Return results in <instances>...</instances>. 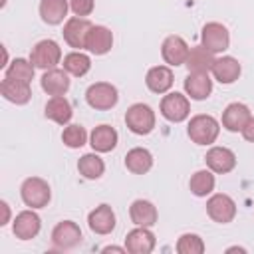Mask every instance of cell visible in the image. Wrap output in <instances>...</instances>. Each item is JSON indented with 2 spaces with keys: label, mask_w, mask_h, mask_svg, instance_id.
<instances>
[{
  "label": "cell",
  "mask_w": 254,
  "mask_h": 254,
  "mask_svg": "<svg viewBox=\"0 0 254 254\" xmlns=\"http://www.w3.org/2000/svg\"><path fill=\"white\" fill-rule=\"evenodd\" d=\"M214 185H216V179H214V173L206 167V169H200L196 171L190 181H189V189L194 196H206L214 190Z\"/></svg>",
  "instance_id": "31"
},
{
  "label": "cell",
  "mask_w": 254,
  "mask_h": 254,
  "mask_svg": "<svg viewBox=\"0 0 254 254\" xmlns=\"http://www.w3.org/2000/svg\"><path fill=\"white\" fill-rule=\"evenodd\" d=\"M34 69L36 65L26 60V58H16L12 60V64H8V67L4 69V75L8 77H16V79H22V81H32L34 79Z\"/></svg>",
  "instance_id": "32"
},
{
  "label": "cell",
  "mask_w": 254,
  "mask_h": 254,
  "mask_svg": "<svg viewBox=\"0 0 254 254\" xmlns=\"http://www.w3.org/2000/svg\"><path fill=\"white\" fill-rule=\"evenodd\" d=\"M185 93L194 99V101H202L212 93V79L208 73H194L189 71V75L185 77Z\"/></svg>",
  "instance_id": "22"
},
{
  "label": "cell",
  "mask_w": 254,
  "mask_h": 254,
  "mask_svg": "<svg viewBox=\"0 0 254 254\" xmlns=\"http://www.w3.org/2000/svg\"><path fill=\"white\" fill-rule=\"evenodd\" d=\"M214 54L210 50H206L202 44L194 46L189 50V56H187V69L189 71H194V73H210L212 65H214Z\"/></svg>",
  "instance_id": "23"
},
{
  "label": "cell",
  "mask_w": 254,
  "mask_h": 254,
  "mask_svg": "<svg viewBox=\"0 0 254 254\" xmlns=\"http://www.w3.org/2000/svg\"><path fill=\"white\" fill-rule=\"evenodd\" d=\"M69 12V0H42L40 16L48 26H58L65 20Z\"/></svg>",
  "instance_id": "27"
},
{
  "label": "cell",
  "mask_w": 254,
  "mask_h": 254,
  "mask_svg": "<svg viewBox=\"0 0 254 254\" xmlns=\"http://www.w3.org/2000/svg\"><path fill=\"white\" fill-rule=\"evenodd\" d=\"M85 101L91 109H97V111H107L111 107L117 105L119 101V93H117V87L109 81H95L87 87L85 91Z\"/></svg>",
  "instance_id": "3"
},
{
  "label": "cell",
  "mask_w": 254,
  "mask_h": 254,
  "mask_svg": "<svg viewBox=\"0 0 254 254\" xmlns=\"http://www.w3.org/2000/svg\"><path fill=\"white\" fill-rule=\"evenodd\" d=\"M113 48V32L105 26H91V30L87 32V38H85V48L89 54H95V56H105L109 50Z\"/></svg>",
  "instance_id": "18"
},
{
  "label": "cell",
  "mask_w": 254,
  "mask_h": 254,
  "mask_svg": "<svg viewBox=\"0 0 254 254\" xmlns=\"http://www.w3.org/2000/svg\"><path fill=\"white\" fill-rule=\"evenodd\" d=\"M177 252L179 254H202L204 252V242L198 234L185 232L177 240Z\"/></svg>",
  "instance_id": "34"
},
{
  "label": "cell",
  "mask_w": 254,
  "mask_h": 254,
  "mask_svg": "<svg viewBox=\"0 0 254 254\" xmlns=\"http://www.w3.org/2000/svg\"><path fill=\"white\" fill-rule=\"evenodd\" d=\"M189 44L185 42V38L181 36H167L161 44V56L165 60L167 65L177 67V65H185L187 56H189Z\"/></svg>",
  "instance_id": "11"
},
{
  "label": "cell",
  "mask_w": 254,
  "mask_h": 254,
  "mask_svg": "<svg viewBox=\"0 0 254 254\" xmlns=\"http://www.w3.org/2000/svg\"><path fill=\"white\" fill-rule=\"evenodd\" d=\"M125 167L133 175H145L153 167V155L145 147H133L125 155Z\"/></svg>",
  "instance_id": "28"
},
{
  "label": "cell",
  "mask_w": 254,
  "mask_h": 254,
  "mask_svg": "<svg viewBox=\"0 0 254 254\" xmlns=\"http://www.w3.org/2000/svg\"><path fill=\"white\" fill-rule=\"evenodd\" d=\"M30 62L40 67V69H52L62 62V48L56 40H40L32 52H30Z\"/></svg>",
  "instance_id": "5"
},
{
  "label": "cell",
  "mask_w": 254,
  "mask_h": 254,
  "mask_svg": "<svg viewBox=\"0 0 254 254\" xmlns=\"http://www.w3.org/2000/svg\"><path fill=\"white\" fill-rule=\"evenodd\" d=\"M240 133H242V137H244L248 143H254V115L248 119V123L244 125V129H242Z\"/></svg>",
  "instance_id": "36"
},
{
  "label": "cell",
  "mask_w": 254,
  "mask_h": 254,
  "mask_svg": "<svg viewBox=\"0 0 254 254\" xmlns=\"http://www.w3.org/2000/svg\"><path fill=\"white\" fill-rule=\"evenodd\" d=\"M125 125L135 135H149L155 129V111L147 103H133L125 111Z\"/></svg>",
  "instance_id": "4"
},
{
  "label": "cell",
  "mask_w": 254,
  "mask_h": 254,
  "mask_svg": "<svg viewBox=\"0 0 254 254\" xmlns=\"http://www.w3.org/2000/svg\"><path fill=\"white\" fill-rule=\"evenodd\" d=\"M129 216H131V222L135 226H149L151 228L153 224H157L159 212H157L153 202H149L145 198H137L129 206Z\"/></svg>",
  "instance_id": "24"
},
{
  "label": "cell",
  "mask_w": 254,
  "mask_h": 254,
  "mask_svg": "<svg viewBox=\"0 0 254 254\" xmlns=\"http://www.w3.org/2000/svg\"><path fill=\"white\" fill-rule=\"evenodd\" d=\"M64 69L73 77H81L91 69V58L81 50H73L64 56Z\"/></svg>",
  "instance_id": "29"
},
{
  "label": "cell",
  "mask_w": 254,
  "mask_h": 254,
  "mask_svg": "<svg viewBox=\"0 0 254 254\" xmlns=\"http://www.w3.org/2000/svg\"><path fill=\"white\" fill-rule=\"evenodd\" d=\"M44 113L50 121H54L58 125H67L73 115V109H71V103L64 95H52L46 103Z\"/></svg>",
  "instance_id": "26"
},
{
  "label": "cell",
  "mask_w": 254,
  "mask_h": 254,
  "mask_svg": "<svg viewBox=\"0 0 254 254\" xmlns=\"http://www.w3.org/2000/svg\"><path fill=\"white\" fill-rule=\"evenodd\" d=\"M187 133H189L190 141L196 143V145H212L218 139L220 123L212 115L198 113V115H192L190 117L189 127H187Z\"/></svg>",
  "instance_id": "1"
},
{
  "label": "cell",
  "mask_w": 254,
  "mask_h": 254,
  "mask_svg": "<svg viewBox=\"0 0 254 254\" xmlns=\"http://www.w3.org/2000/svg\"><path fill=\"white\" fill-rule=\"evenodd\" d=\"M250 117H252V113H250L248 105L234 101V103H228L226 109L222 111V119H220V123H222V127H224L226 131H230V133H238V131L244 129V125L248 123Z\"/></svg>",
  "instance_id": "19"
},
{
  "label": "cell",
  "mask_w": 254,
  "mask_h": 254,
  "mask_svg": "<svg viewBox=\"0 0 254 254\" xmlns=\"http://www.w3.org/2000/svg\"><path fill=\"white\" fill-rule=\"evenodd\" d=\"M20 196L30 208H44L52 198V189L42 177H28L20 187Z\"/></svg>",
  "instance_id": "2"
},
{
  "label": "cell",
  "mask_w": 254,
  "mask_h": 254,
  "mask_svg": "<svg viewBox=\"0 0 254 254\" xmlns=\"http://www.w3.org/2000/svg\"><path fill=\"white\" fill-rule=\"evenodd\" d=\"M81 242V228L73 220H62L52 230V244L58 250H71Z\"/></svg>",
  "instance_id": "10"
},
{
  "label": "cell",
  "mask_w": 254,
  "mask_h": 254,
  "mask_svg": "<svg viewBox=\"0 0 254 254\" xmlns=\"http://www.w3.org/2000/svg\"><path fill=\"white\" fill-rule=\"evenodd\" d=\"M91 22L87 18H81V16H71L65 20L64 24V40L69 48L73 50H83L85 48V38H87V32L91 30Z\"/></svg>",
  "instance_id": "9"
},
{
  "label": "cell",
  "mask_w": 254,
  "mask_h": 254,
  "mask_svg": "<svg viewBox=\"0 0 254 254\" xmlns=\"http://www.w3.org/2000/svg\"><path fill=\"white\" fill-rule=\"evenodd\" d=\"M0 208H2V220H0V226L8 224L10 222V206L6 200H0Z\"/></svg>",
  "instance_id": "37"
},
{
  "label": "cell",
  "mask_w": 254,
  "mask_h": 254,
  "mask_svg": "<svg viewBox=\"0 0 254 254\" xmlns=\"http://www.w3.org/2000/svg\"><path fill=\"white\" fill-rule=\"evenodd\" d=\"M226 252H242V254H246V248H242V246H230V248H226Z\"/></svg>",
  "instance_id": "39"
},
{
  "label": "cell",
  "mask_w": 254,
  "mask_h": 254,
  "mask_svg": "<svg viewBox=\"0 0 254 254\" xmlns=\"http://www.w3.org/2000/svg\"><path fill=\"white\" fill-rule=\"evenodd\" d=\"M103 252H127L125 246H105Z\"/></svg>",
  "instance_id": "38"
},
{
  "label": "cell",
  "mask_w": 254,
  "mask_h": 254,
  "mask_svg": "<svg viewBox=\"0 0 254 254\" xmlns=\"http://www.w3.org/2000/svg\"><path fill=\"white\" fill-rule=\"evenodd\" d=\"M0 93L6 101L14 103V105H26L32 99V87L28 81L16 79V77H8L4 75L2 83H0Z\"/></svg>",
  "instance_id": "15"
},
{
  "label": "cell",
  "mask_w": 254,
  "mask_h": 254,
  "mask_svg": "<svg viewBox=\"0 0 254 254\" xmlns=\"http://www.w3.org/2000/svg\"><path fill=\"white\" fill-rule=\"evenodd\" d=\"M117 131L111 125H97L91 133H89V145L95 153H109L115 149L117 145Z\"/></svg>",
  "instance_id": "25"
},
{
  "label": "cell",
  "mask_w": 254,
  "mask_h": 254,
  "mask_svg": "<svg viewBox=\"0 0 254 254\" xmlns=\"http://www.w3.org/2000/svg\"><path fill=\"white\" fill-rule=\"evenodd\" d=\"M210 73H212V77H214L218 83L230 85V83H234V81L240 77L242 65H240V62H238L236 58H232V56H222V58H216V60H214V65H212Z\"/></svg>",
  "instance_id": "17"
},
{
  "label": "cell",
  "mask_w": 254,
  "mask_h": 254,
  "mask_svg": "<svg viewBox=\"0 0 254 254\" xmlns=\"http://www.w3.org/2000/svg\"><path fill=\"white\" fill-rule=\"evenodd\" d=\"M40 85L48 95H65L69 89V73L60 67L46 69L40 79Z\"/></svg>",
  "instance_id": "20"
},
{
  "label": "cell",
  "mask_w": 254,
  "mask_h": 254,
  "mask_svg": "<svg viewBox=\"0 0 254 254\" xmlns=\"http://www.w3.org/2000/svg\"><path fill=\"white\" fill-rule=\"evenodd\" d=\"M206 214L218 224H228L236 216V202L232 196L216 192L206 200Z\"/></svg>",
  "instance_id": "8"
},
{
  "label": "cell",
  "mask_w": 254,
  "mask_h": 254,
  "mask_svg": "<svg viewBox=\"0 0 254 254\" xmlns=\"http://www.w3.org/2000/svg\"><path fill=\"white\" fill-rule=\"evenodd\" d=\"M87 139H89V135H87L85 127H81V125H77V123L65 125V129L62 131V141H64V145L69 147V149H79V147H83V145L87 143Z\"/></svg>",
  "instance_id": "33"
},
{
  "label": "cell",
  "mask_w": 254,
  "mask_h": 254,
  "mask_svg": "<svg viewBox=\"0 0 254 254\" xmlns=\"http://www.w3.org/2000/svg\"><path fill=\"white\" fill-rule=\"evenodd\" d=\"M161 115L171 123H181L190 115L189 97L179 91H169L161 99Z\"/></svg>",
  "instance_id": "7"
},
{
  "label": "cell",
  "mask_w": 254,
  "mask_h": 254,
  "mask_svg": "<svg viewBox=\"0 0 254 254\" xmlns=\"http://www.w3.org/2000/svg\"><path fill=\"white\" fill-rule=\"evenodd\" d=\"M155 244L157 240L149 226H137L125 236V248L131 254H151L155 250Z\"/></svg>",
  "instance_id": "13"
},
{
  "label": "cell",
  "mask_w": 254,
  "mask_h": 254,
  "mask_svg": "<svg viewBox=\"0 0 254 254\" xmlns=\"http://www.w3.org/2000/svg\"><path fill=\"white\" fill-rule=\"evenodd\" d=\"M145 85L153 93H169L173 87V69L171 65H153L145 75Z\"/></svg>",
  "instance_id": "21"
},
{
  "label": "cell",
  "mask_w": 254,
  "mask_h": 254,
  "mask_svg": "<svg viewBox=\"0 0 254 254\" xmlns=\"http://www.w3.org/2000/svg\"><path fill=\"white\" fill-rule=\"evenodd\" d=\"M93 8H95L93 0H69V10H71L75 16L85 18V16H89V14L93 12Z\"/></svg>",
  "instance_id": "35"
},
{
  "label": "cell",
  "mask_w": 254,
  "mask_h": 254,
  "mask_svg": "<svg viewBox=\"0 0 254 254\" xmlns=\"http://www.w3.org/2000/svg\"><path fill=\"white\" fill-rule=\"evenodd\" d=\"M77 171L83 179H89V181H95L99 179L103 173H105V163L103 159L93 151V153H85L79 161H77Z\"/></svg>",
  "instance_id": "30"
},
{
  "label": "cell",
  "mask_w": 254,
  "mask_h": 254,
  "mask_svg": "<svg viewBox=\"0 0 254 254\" xmlns=\"http://www.w3.org/2000/svg\"><path fill=\"white\" fill-rule=\"evenodd\" d=\"M42 228V220L40 216L34 212V208H28V210H22L16 214L14 222H12V232L16 238L20 240H32L38 236Z\"/></svg>",
  "instance_id": "14"
},
{
  "label": "cell",
  "mask_w": 254,
  "mask_h": 254,
  "mask_svg": "<svg viewBox=\"0 0 254 254\" xmlns=\"http://www.w3.org/2000/svg\"><path fill=\"white\" fill-rule=\"evenodd\" d=\"M204 163L214 175H226L236 167V155L228 147H210L204 155Z\"/></svg>",
  "instance_id": "12"
},
{
  "label": "cell",
  "mask_w": 254,
  "mask_h": 254,
  "mask_svg": "<svg viewBox=\"0 0 254 254\" xmlns=\"http://www.w3.org/2000/svg\"><path fill=\"white\" fill-rule=\"evenodd\" d=\"M87 226L95 234H101V236L111 234L113 228H115V212H113V208L109 204H105V202L95 206L87 214Z\"/></svg>",
  "instance_id": "16"
},
{
  "label": "cell",
  "mask_w": 254,
  "mask_h": 254,
  "mask_svg": "<svg viewBox=\"0 0 254 254\" xmlns=\"http://www.w3.org/2000/svg\"><path fill=\"white\" fill-rule=\"evenodd\" d=\"M200 44L210 50L212 54H222L230 46V34L228 28L220 22H206L200 32Z\"/></svg>",
  "instance_id": "6"
}]
</instances>
